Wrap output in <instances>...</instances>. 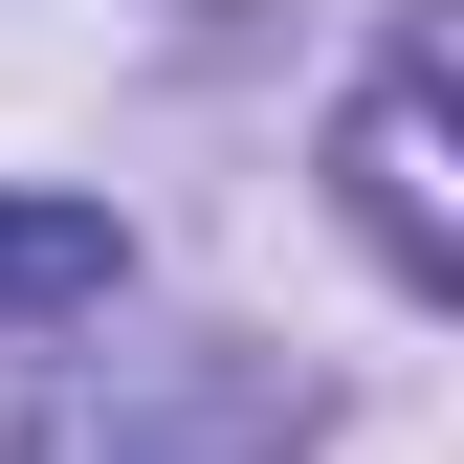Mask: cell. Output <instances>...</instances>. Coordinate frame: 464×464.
I'll return each mask as SVG.
<instances>
[{
	"instance_id": "6da1fadb",
	"label": "cell",
	"mask_w": 464,
	"mask_h": 464,
	"mask_svg": "<svg viewBox=\"0 0 464 464\" xmlns=\"http://www.w3.org/2000/svg\"><path fill=\"white\" fill-rule=\"evenodd\" d=\"M354 221H376V266H398V287H464V199H442V67H420V44L354 89Z\"/></svg>"
},
{
	"instance_id": "7a4b0ae2",
	"label": "cell",
	"mask_w": 464,
	"mask_h": 464,
	"mask_svg": "<svg viewBox=\"0 0 464 464\" xmlns=\"http://www.w3.org/2000/svg\"><path fill=\"white\" fill-rule=\"evenodd\" d=\"M89 287H111V199H0V332L89 310Z\"/></svg>"
}]
</instances>
